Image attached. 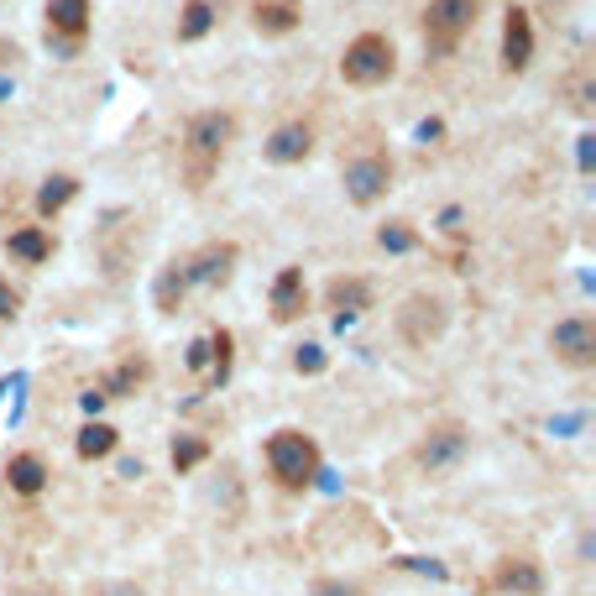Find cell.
I'll use <instances>...</instances> for the list:
<instances>
[{"label":"cell","mask_w":596,"mask_h":596,"mask_svg":"<svg viewBox=\"0 0 596 596\" xmlns=\"http://www.w3.org/2000/svg\"><path fill=\"white\" fill-rule=\"evenodd\" d=\"M314 596H356V586H346V581H314Z\"/></svg>","instance_id":"cell-29"},{"label":"cell","mask_w":596,"mask_h":596,"mask_svg":"<svg viewBox=\"0 0 596 596\" xmlns=\"http://www.w3.org/2000/svg\"><path fill=\"white\" fill-rule=\"evenodd\" d=\"M74 194H79V178H74V173H53V178L37 189V215H58Z\"/></svg>","instance_id":"cell-20"},{"label":"cell","mask_w":596,"mask_h":596,"mask_svg":"<svg viewBox=\"0 0 596 596\" xmlns=\"http://www.w3.org/2000/svg\"><path fill=\"white\" fill-rule=\"evenodd\" d=\"M549 351L565 366H591L596 361V319L591 314H570L549 330Z\"/></svg>","instance_id":"cell-9"},{"label":"cell","mask_w":596,"mask_h":596,"mask_svg":"<svg viewBox=\"0 0 596 596\" xmlns=\"http://www.w3.org/2000/svg\"><path fill=\"white\" fill-rule=\"evenodd\" d=\"M340 183H346V199L351 204L372 210V204L393 189V157H387L382 147L377 152H361V157H351V163L340 168Z\"/></svg>","instance_id":"cell-6"},{"label":"cell","mask_w":596,"mask_h":596,"mask_svg":"<svg viewBox=\"0 0 596 596\" xmlns=\"http://www.w3.org/2000/svg\"><path fill=\"white\" fill-rule=\"evenodd\" d=\"M204 455H210V440H199V434H178V440H173V471H178V476L194 471Z\"/></svg>","instance_id":"cell-26"},{"label":"cell","mask_w":596,"mask_h":596,"mask_svg":"<svg viewBox=\"0 0 596 596\" xmlns=\"http://www.w3.org/2000/svg\"><path fill=\"white\" fill-rule=\"evenodd\" d=\"M309 309V283H304V267H283L272 278V319L278 325H293L298 314Z\"/></svg>","instance_id":"cell-13"},{"label":"cell","mask_w":596,"mask_h":596,"mask_svg":"<svg viewBox=\"0 0 596 596\" xmlns=\"http://www.w3.org/2000/svg\"><path fill=\"white\" fill-rule=\"evenodd\" d=\"M121 445V434L116 429H110V424H84L79 429V461H100V455H110V450H116Z\"/></svg>","instance_id":"cell-21"},{"label":"cell","mask_w":596,"mask_h":596,"mask_svg":"<svg viewBox=\"0 0 596 596\" xmlns=\"http://www.w3.org/2000/svg\"><path fill=\"white\" fill-rule=\"evenodd\" d=\"M189 366H194V372L210 366V340H194V346H189Z\"/></svg>","instance_id":"cell-30"},{"label":"cell","mask_w":596,"mask_h":596,"mask_svg":"<svg viewBox=\"0 0 596 596\" xmlns=\"http://www.w3.org/2000/svg\"><path fill=\"white\" fill-rule=\"evenodd\" d=\"M16 314H21V293L0 278V319H16Z\"/></svg>","instance_id":"cell-28"},{"label":"cell","mask_w":596,"mask_h":596,"mask_svg":"<svg viewBox=\"0 0 596 596\" xmlns=\"http://www.w3.org/2000/svg\"><path fill=\"white\" fill-rule=\"evenodd\" d=\"M6 251H11L16 262H27V267H42V262L53 257V236L42 231V225H21V231L6 236Z\"/></svg>","instance_id":"cell-17"},{"label":"cell","mask_w":596,"mask_h":596,"mask_svg":"<svg viewBox=\"0 0 596 596\" xmlns=\"http://www.w3.org/2000/svg\"><path fill=\"white\" fill-rule=\"evenodd\" d=\"M231 136H236L231 110H199V116L183 126V183H189L194 194L215 178L225 147H231Z\"/></svg>","instance_id":"cell-1"},{"label":"cell","mask_w":596,"mask_h":596,"mask_svg":"<svg viewBox=\"0 0 596 596\" xmlns=\"http://www.w3.org/2000/svg\"><path fill=\"white\" fill-rule=\"evenodd\" d=\"M497 586L513 596H544V570L534 560H502L497 565Z\"/></svg>","instance_id":"cell-18"},{"label":"cell","mask_w":596,"mask_h":596,"mask_svg":"<svg viewBox=\"0 0 596 596\" xmlns=\"http://www.w3.org/2000/svg\"><path fill=\"white\" fill-rule=\"evenodd\" d=\"M471 27H476V0H429V11H424V48L434 58H450Z\"/></svg>","instance_id":"cell-4"},{"label":"cell","mask_w":596,"mask_h":596,"mask_svg":"<svg viewBox=\"0 0 596 596\" xmlns=\"http://www.w3.org/2000/svg\"><path fill=\"white\" fill-rule=\"evenodd\" d=\"M210 27H215V6L210 0H189L183 16H178V42H199Z\"/></svg>","instance_id":"cell-23"},{"label":"cell","mask_w":596,"mask_h":596,"mask_svg":"<svg viewBox=\"0 0 596 596\" xmlns=\"http://www.w3.org/2000/svg\"><path fill=\"white\" fill-rule=\"evenodd\" d=\"M37 596H42V591H37Z\"/></svg>","instance_id":"cell-31"},{"label":"cell","mask_w":596,"mask_h":596,"mask_svg":"<svg viewBox=\"0 0 596 596\" xmlns=\"http://www.w3.org/2000/svg\"><path fill=\"white\" fill-rule=\"evenodd\" d=\"M251 27L262 37H288L298 27V6L293 0H257V6H251Z\"/></svg>","instance_id":"cell-16"},{"label":"cell","mask_w":596,"mask_h":596,"mask_svg":"<svg viewBox=\"0 0 596 596\" xmlns=\"http://www.w3.org/2000/svg\"><path fill=\"white\" fill-rule=\"evenodd\" d=\"M325 304L340 314V325H346V319H356V314L372 309V283H366V278H330Z\"/></svg>","instance_id":"cell-14"},{"label":"cell","mask_w":596,"mask_h":596,"mask_svg":"<svg viewBox=\"0 0 596 596\" xmlns=\"http://www.w3.org/2000/svg\"><path fill=\"white\" fill-rule=\"evenodd\" d=\"M6 487L21 492V497H37L42 487H48V466H42L37 450H16L6 455Z\"/></svg>","instance_id":"cell-15"},{"label":"cell","mask_w":596,"mask_h":596,"mask_svg":"<svg viewBox=\"0 0 596 596\" xmlns=\"http://www.w3.org/2000/svg\"><path fill=\"white\" fill-rule=\"evenodd\" d=\"M236 262H241L236 241H210L194 257H183V278H189V288H220V283H231Z\"/></svg>","instance_id":"cell-8"},{"label":"cell","mask_w":596,"mask_h":596,"mask_svg":"<svg viewBox=\"0 0 596 596\" xmlns=\"http://www.w3.org/2000/svg\"><path fill=\"white\" fill-rule=\"evenodd\" d=\"M89 37V0H48V42L74 58Z\"/></svg>","instance_id":"cell-10"},{"label":"cell","mask_w":596,"mask_h":596,"mask_svg":"<svg viewBox=\"0 0 596 596\" xmlns=\"http://www.w3.org/2000/svg\"><path fill=\"white\" fill-rule=\"evenodd\" d=\"M450 330V304L440 293H408L398 304V335L408 346H434Z\"/></svg>","instance_id":"cell-5"},{"label":"cell","mask_w":596,"mask_h":596,"mask_svg":"<svg viewBox=\"0 0 596 596\" xmlns=\"http://www.w3.org/2000/svg\"><path fill=\"white\" fill-rule=\"evenodd\" d=\"M183 293H189V278H183V262H168L163 278H157V309L163 314H178Z\"/></svg>","instance_id":"cell-24"},{"label":"cell","mask_w":596,"mask_h":596,"mask_svg":"<svg viewBox=\"0 0 596 596\" xmlns=\"http://www.w3.org/2000/svg\"><path fill=\"white\" fill-rule=\"evenodd\" d=\"M377 246L393 251V257H403V251H419V231L408 220H387L382 231H377Z\"/></svg>","instance_id":"cell-25"},{"label":"cell","mask_w":596,"mask_h":596,"mask_svg":"<svg viewBox=\"0 0 596 596\" xmlns=\"http://www.w3.org/2000/svg\"><path fill=\"white\" fill-rule=\"evenodd\" d=\"M267 471H272V481H278V487L304 492L309 481L319 476V445H314V434H304V429H278V434L267 440Z\"/></svg>","instance_id":"cell-2"},{"label":"cell","mask_w":596,"mask_h":596,"mask_svg":"<svg viewBox=\"0 0 596 596\" xmlns=\"http://www.w3.org/2000/svg\"><path fill=\"white\" fill-rule=\"evenodd\" d=\"M529 63H534V21L523 6H508V16H502V68L523 74Z\"/></svg>","instance_id":"cell-11"},{"label":"cell","mask_w":596,"mask_h":596,"mask_svg":"<svg viewBox=\"0 0 596 596\" xmlns=\"http://www.w3.org/2000/svg\"><path fill=\"white\" fill-rule=\"evenodd\" d=\"M262 152H267V163L293 168V163H304V157L314 152V131H309L304 121H283V126L262 142Z\"/></svg>","instance_id":"cell-12"},{"label":"cell","mask_w":596,"mask_h":596,"mask_svg":"<svg viewBox=\"0 0 596 596\" xmlns=\"http://www.w3.org/2000/svg\"><path fill=\"white\" fill-rule=\"evenodd\" d=\"M210 340V372H204V387L210 393H220L225 382H231V361H236V340H231V330H210L204 335Z\"/></svg>","instance_id":"cell-19"},{"label":"cell","mask_w":596,"mask_h":596,"mask_svg":"<svg viewBox=\"0 0 596 596\" xmlns=\"http://www.w3.org/2000/svg\"><path fill=\"white\" fill-rule=\"evenodd\" d=\"M393 68H398V53H393V42H387L382 32H361L356 42H346V53H340V79L356 84V89L387 84Z\"/></svg>","instance_id":"cell-3"},{"label":"cell","mask_w":596,"mask_h":596,"mask_svg":"<svg viewBox=\"0 0 596 596\" xmlns=\"http://www.w3.org/2000/svg\"><path fill=\"white\" fill-rule=\"evenodd\" d=\"M466 450H471V434H466V424L445 419V424H434V429L424 434V440H419L414 461H419L429 476H440V471H450V466H461V461H466Z\"/></svg>","instance_id":"cell-7"},{"label":"cell","mask_w":596,"mask_h":596,"mask_svg":"<svg viewBox=\"0 0 596 596\" xmlns=\"http://www.w3.org/2000/svg\"><path fill=\"white\" fill-rule=\"evenodd\" d=\"M147 382V361L142 356H131V361H121L116 372L105 377V387H100V398H126L131 387H142Z\"/></svg>","instance_id":"cell-22"},{"label":"cell","mask_w":596,"mask_h":596,"mask_svg":"<svg viewBox=\"0 0 596 596\" xmlns=\"http://www.w3.org/2000/svg\"><path fill=\"white\" fill-rule=\"evenodd\" d=\"M293 366H298L304 377H319V372H325V351H319V346H298V351H293Z\"/></svg>","instance_id":"cell-27"}]
</instances>
